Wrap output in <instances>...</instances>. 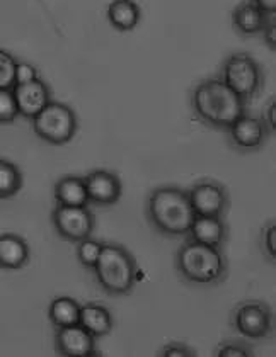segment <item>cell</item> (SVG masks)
I'll return each instance as SVG.
<instances>
[{"mask_svg": "<svg viewBox=\"0 0 276 357\" xmlns=\"http://www.w3.org/2000/svg\"><path fill=\"white\" fill-rule=\"evenodd\" d=\"M264 14H276V0H251Z\"/></svg>", "mask_w": 276, "mask_h": 357, "instance_id": "31", "label": "cell"}, {"mask_svg": "<svg viewBox=\"0 0 276 357\" xmlns=\"http://www.w3.org/2000/svg\"><path fill=\"white\" fill-rule=\"evenodd\" d=\"M80 305L73 298L58 296L50 303L48 318L55 328L79 324Z\"/></svg>", "mask_w": 276, "mask_h": 357, "instance_id": "20", "label": "cell"}, {"mask_svg": "<svg viewBox=\"0 0 276 357\" xmlns=\"http://www.w3.org/2000/svg\"><path fill=\"white\" fill-rule=\"evenodd\" d=\"M106 17L118 31H133L142 19V10L135 0H112L106 9Z\"/></svg>", "mask_w": 276, "mask_h": 357, "instance_id": "19", "label": "cell"}, {"mask_svg": "<svg viewBox=\"0 0 276 357\" xmlns=\"http://www.w3.org/2000/svg\"><path fill=\"white\" fill-rule=\"evenodd\" d=\"M219 79L247 104L263 92L266 73L258 60L247 53H232L221 63Z\"/></svg>", "mask_w": 276, "mask_h": 357, "instance_id": "5", "label": "cell"}, {"mask_svg": "<svg viewBox=\"0 0 276 357\" xmlns=\"http://www.w3.org/2000/svg\"><path fill=\"white\" fill-rule=\"evenodd\" d=\"M145 215L150 227L164 236H186L196 218L188 192L176 185H161L150 191Z\"/></svg>", "mask_w": 276, "mask_h": 357, "instance_id": "2", "label": "cell"}, {"mask_svg": "<svg viewBox=\"0 0 276 357\" xmlns=\"http://www.w3.org/2000/svg\"><path fill=\"white\" fill-rule=\"evenodd\" d=\"M14 56L10 53L0 50V89L14 87V72H15Z\"/></svg>", "mask_w": 276, "mask_h": 357, "instance_id": "26", "label": "cell"}, {"mask_svg": "<svg viewBox=\"0 0 276 357\" xmlns=\"http://www.w3.org/2000/svg\"><path fill=\"white\" fill-rule=\"evenodd\" d=\"M40 79L38 77V70L33 67L31 63H26V61H21V63H15V72H14V85L17 84H28L33 82V80Z\"/></svg>", "mask_w": 276, "mask_h": 357, "instance_id": "28", "label": "cell"}, {"mask_svg": "<svg viewBox=\"0 0 276 357\" xmlns=\"http://www.w3.org/2000/svg\"><path fill=\"white\" fill-rule=\"evenodd\" d=\"M57 204L61 206H89L87 189H85L84 177L65 176L55 184L53 189Z\"/></svg>", "mask_w": 276, "mask_h": 357, "instance_id": "18", "label": "cell"}, {"mask_svg": "<svg viewBox=\"0 0 276 357\" xmlns=\"http://www.w3.org/2000/svg\"><path fill=\"white\" fill-rule=\"evenodd\" d=\"M19 111L13 89H0V124H10L17 119Z\"/></svg>", "mask_w": 276, "mask_h": 357, "instance_id": "25", "label": "cell"}, {"mask_svg": "<svg viewBox=\"0 0 276 357\" xmlns=\"http://www.w3.org/2000/svg\"><path fill=\"white\" fill-rule=\"evenodd\" d=\"M227 137L231 145L234 146L237 151L249 153V151L261 150L263 146L266 145L271 133L268 131L266 124L261 121V118H254V116H249L246 112V114L240 116V118L228 128Z\"/></svg>", "mask_w": 276, "mask_h": 357, "instance_id": "10", "label": "cell"}, {"mask_svg": "<svg viewBox=\"0 0 276 357\" xmlns=\"http://www.w3.org/2000/svg\"><path fill=\"white\" fill-rule=\"evenodd\" d=\"M31 121L36 137L50 145H65L77 133L75 112L67 104L55 100H50Z\"/></svg>", "mask_w": 276, "mask_h": 357, "instance_id": "6", "label": "cell"}, {"mask_svg": "<svg viewBox=\"0 0 276 357\" xmlns=\"http://www.w3.org/2000/svg\"><path fill=\"white\" fill-rule=\"evenodd\" d=\"M186 238L196 240L205 245L224 248L228 240V227L224 218L217 216H196Z\"/></svg>", "mask_w": 276, "mask_h": 357, "instance_id": "14", "label": "cell"}, {"mask_svg": "<svg viewBox=\"0 0 276 357\" xmlns=\"http://www.w3.org/2000/svg\"><path fill=\"white\" fill-rule=\"evenodd\" d=\"M259 247H261L263 255L266 261L275 264L276 259V223L271 218L261 230V238H259Z\"/></svg>", "mask_w": 276, "mask_h": 357, "instance_id": "24", "label": "cell"}, {"mask_svg": "<svg viewBox=\"0 0 276 357\" xmlns=\"http://www.w3.org/2000/svg\"><path fill=\"white\" fill-rule=\"evenodd\" d=\"M75 254L77 261H79L85 269L92 271V267L96 266L97 257L101 254V248H103V243L97 242V240L92 238V236H87V238L80 240V242L75 243Z\"/></svg>", "mask_w": 276, "mask_h": 357, "instance_id": "22", "label": "cell"}, {"mask_svg": "<svg viewBox=\"0 0 276 357\" xmlns=\"http://www.w3.org/2000/svg\"><path fill=\"white\" fill-rule=\"evenodd\" d=\"M186 192H188V199L196 216L224 218L231 208L228 189L215 178H200Z\"/></svg>", "mask_w": 276, "mask_h": 357, "instance_id": "8", "label": "cell"}, {"mask_svg": "<svg viewBox=\"0 0 276 357\" xmlns=\"http://www.w3.org/2000/svg\"><path fill=\"white\" fill-rule=\"evenodd\" d=\"M79 324L96 339H101V337H106L111 333L112 315L106 306L89 303V305L80 306Z\"/></svg>", "mask_w": 276, "mask_h": 357, "instance_id": "17", "label": "cell"}, {"mask_svg": "<svg viewBox=\"0 0 276 357\" xmlns=\"http://www.w3.org/2000/svg\"><path fill=\"white\" fill-rule=\"evenodd\" d=\"M261 33L264 34V43H266L268 48H270L271 52H276V15H271V17L268 19L266 26H264Z\"/></svg>", "mask_w": 276, "mask_h": 357, "instance_id": "29", "label": "cell"}, {"mask_svg": "<svg viewBox=\"0 0 276 357\" xmlns=\"http://www.w3.org/2000/svg\"><path fill=\"white\" fill-rule=\"evenodd\" d=\"M217 357H252L254 349L249 345L246 340H224L217 345L215 349Z\"/></svg>", "mask_w": 276, "mask_h": 357, "instance_id": "23", "label": "cell"}, {"mask_svg": "<svg viewBox=\"0 0 276 357\" xmlns=\"http://www.w3.org/2000/svg\"><path fill=\"white\" fill-rule=\"evenodd\" d=\"M174 266L182 281L193 286H219L228 275L224 250L191 238L177 248Z\"/></svg>", "mask_w": 276, "mask_h": 357, "instance_id": "3", "label": "cell"}, {"mask_svg": "<svg viewBox=\"0 0 276 357\" xmlns=\"http://www.w3.org/2000/svg\"><path fill=\"white\" fill-rule=\"evenodd\" d=\"M161 357H196V351L184 342H169L159 351Z\"/></svg>", "mask_w": 276, "mask_h": 357, "instance_id": "27", "label": "cell"}, {"mask_svg": "<svg viewBox=\"0 0 276 357\" xmlns=\"http://www.w3.org/2000/svg\"><path fill=\"white\" fill-rule=\"evenodd\" d=\"M55 351L61 357H94L97 356L96 337L82 325H68L57 328Z\"/></svg>", "mask_w": 276, "mask_h": 357, "instance_id": "11", "label": "cell"}, {"mask_svg": "<svg viewBox=\"0 0 276 357\" xmlns=\"http://www.w3.org/2000/svg\"><path fill=\"white\" fill-rule=\"evenodd\" d=\"M92 273L104 293L124 296L137 286L140 271L133 254L126 247L119 243H103Z\"/></svg>", "mask_w": 276, "mask_h": 357, "instance_id": "4", "label": "cell"}, {"mask_svg": "<svg viewBox=\"0 0 276 357\" xmlns=\"http://www.w3.org/2000/svg\"><path fill=\"white\" fill-rule=\"evenodd\" d=\"M247 106L246 100L231 91L219 77L201 80L191 92L194 118L212 130L227 131L240 116L246 114Z\"/></svg>", "mask_w": 276, "mask_h": 357, "instance_id": "1", "label": "cell"}, {"mask_svg": "<svg viewBox=\"0 0 276 357\" xmlns=\"http://www.w3.org/2000/svg\"><path fill=\"white\" fill-rule=\"evenodd\" d=\"M271 15L276 14H264L251 0H246L232 10V26L242 36H254L261 33Z\"/></svg>", "mask_w": 276, "mask_h": 357, "instance_id": "15", "label": "cell"}, {"mask_svg": "<svg viewBox=\"0 0 276 357\" xmlns=\"http://www.w3.org/2000/svg\"><path fill=\"white\" fill-rule=\"evenodd\" d=\"M29 261V247L24 238L14 234L0 235V269L17 271Z\"/></svg>", "mask_w": 276, "mask_h": 357, "instance_id": "16", "label": "cell"}, {"mask_svg": "<svg viewBox=\"0 0 276 357\" xmlns=\"http://www.w3.org/2000/svg\"><path fill=\"white\" fill-rule=\"evenodd\" d=\"M261 121L266 124L268 131H270V133L273 135L275 133V128H276V100H275V97H271L270 104H268V106L264 107V114H263Z\"/></svg>", "mask_w": 276, "mask_h": 357, "instance_id": "30", "label": "cell"}, {"mask_svg": "<svg viewBox=\"0 0 276 357\" xmlns=\"http://www.w3.org/2000/svg\"><path fill=\"white\" fill-rule=\"evenodd\" d=\"M13 94L15 104H17L19 116L26 119H33L52 100V92H50L48 85L40 79L28 84L14 85Z\"/></svg>", "mask_w": 276, "mask_h": 357, "instance_id": "13", "label": "cell"}, {"mask_svg": "<svg viewBox=\"0 0 276 357\" xmlns=\"http://www.w3.org/2000/svg\"><path fill=\"white\" fill-rule=\"evenodd\" d=\"M52 223L61 238L77 243L92 235L96 228V216L89 206L57 204L52 211Z\"/></svg>", "mask_w": 276, "mask_h": 357, "instance_id": "9", "label": "cell"}, {"mask_svg": "<svg viewBox=\"0 0 276 357\" xmlns=\"http://www.w3.org/2000/svg\"><path fill=\"white\" fill-rule=\"evenodd\" d=\"M232 328L246 340H263L273 335L275 315L273 310L264 301L246 300L232 310Z\"/></svg>", "mask_w": 276, "mask_h": 357, "instance_id": "7", "label": "cell"}, {"mask_svg": "<svg viewBox=\"0 0 276 357\" xmlns=\"http://www.w3.org/2000/svg\"><path fill=\"white\" fill-rule=\"evenodd\" d=\"M22 174L19 167L0 158V199H9L21 191Z\"/></svg>", "mask_w": 276, "mask_h": 357, "instance_id": "21", "label": "cell"}, {"mask_svg": "<svg viewBox=\"0 0 276 357\" xmlns=\"http://www.w3.org/2000/svg\"><path fill=\"white\" fill-rule=\"evenodd\" d=\"M89 203L97 206H112L122 199L123 184L110 170H92L84 177Z\"/></svg>", "mask_w": 276, "mask_h": 357, "instance_id": "12", "label": "cell"}]
</instances>
